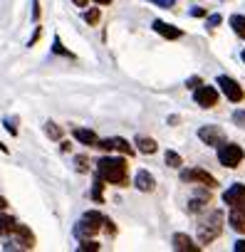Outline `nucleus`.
Instances as JSON below:
<instances>
[{"instance_id": "obj_27", "label": "nucleus", "mask_w": 245, "mask_h": 252, "mask_svg": "<svg viewBox=\"0 0 245 252\" xmlns=\"http://www.w3.org/2000/svg\"><path fill=\"white\" fill-rule=\"evenodd\" d=\"M77 171H79V173H84V171H87V158H84V156H79V158H77Z\"/></svg>"}, {"instance_id": "obj_10", "label": "nucleus", "mask_w": 245, "mask_h": 252, "mask_svg": "<svg viewBox=\"0 0 245 252\" xmlns=\"http://www.w3.org/2000/svg\"><path fill=\"white\" fill-rule=\"evenodd\" d=\"M97 149L119 151V154H124V156H132V154H134V149H132L129 141H124V139H99V141H97Z\"/></svg>"}, {"instance_id": "obj_9", "label": "nucleus", "mask_w": 245, "mask_h": 252, "mask_svg": "<svg viewBox=\"0 0 245 252\" xmlns=\"http://www.w3.org/2000/svg\"><path fill=\"white\" fill-rule=\"evenodd\" d=\"M223 203L230 205V208H245V186H240V183L230 186L223 193Z\"/></svg>"}, {"instance_id": "obj_22", "label": "nucleus", "mask_w": 245, "mask_h": 252, "mask_svg": "<svg viewBox=\"0 0 245 252\" xmlns=\"http://www.w3.org/2000/svg\"><path fill=\"white\" fill-rule=\"evenodd\" d=\"M183 161H181V156L176 154V151H166V166H171V168H178Z\"/></svg>"}, {"instance_id": "obj_32", "label": "nucleus", "mask_w": 245, "mask_h": 252, "mask_svg": "<svg viewBox=\"0 0 245 252\" xmlns=\"http://www.w3.org/2000/svg\"><path fill=\"white\" fill-rule=\"evenodd\" d=\"M40 35H42V28H35V35H33V40H30V47H33V45L40 40Z\"/></svg>"}, {"instance_id": "obj_14", "label": "nucleus", "mask_w": 245, "mask_h": 252, "mask_svg": "<svg viewBox=\"0 0 245 252\" xmlns=\"http://www.w3.org/2000/svg\"><path fill=\"white\" fill-rule=\"evenodd\" d=\"M134 186H137L141 193H151L154 186H156V181H154V176H151L149 171H139L137 178H134Z\"/></svg>"}, {"instance_id": "obj_29", "label": "nucleus", "mask_w": 245, "mask_h": 252, "mask_svg": "<svg viewBox=\"0 0 245 252\" xmlns=\"http://www.w3.org/2000/svg\"><path fill=\"white\" fill-rule=\"evenodd\" d=\"M151 3H156V5H161V8H171L176 0H151Z\"/></svg>"}, {"instance_id": "obj_15", "label": "nucleus", "mask_w": 245, "mask_h": 252, "mask_svg": "<svg viewBox=\"0 0 245 252\" xmlns=\"http://www.w3.org/2000/svg\"><path fill=\"white\" fill-rule=\"evenodd\" d=\"M74 139H77L79 144H84V146H97V141H99L92 129H79V126L74 129Z\"/></svg>"}, {"instance_id": "obj_6", "label": "nucleus", "mask_w": 245, "mask_h": 252, "mask_svg": "<svg viewBox=\"0 0 245 252\" xmlns=\"http://www.w3.org/2000/svg\"><path fill=\"white\" fill-rule=\"evenodd\" d=\"M181 181H186V183H203L206 188H215V186H218V181H215L208 171H201V168L181 171Z\"/></svg>"}, {"instance_id": "obj_7", "label": "nucleus", "mask_w": 245, "mask_h": 252, "mask_svg": "<svg viewBox=\"0 0 245 252\" xmlns=\"http://www.w3.org/2000/svg\"><path fill=\"white\" fill-rule=\"evenodd\" d=\"M193 99H196V104H198V106H203V109H210V106H215V101H218V92H215V87L201 84V87H196V92H193Z\"/></svg>"}, {"instance_id": "obj_23", "label": "nucleus", "mask_w": 245, "mask_h": 252, "mask_svg": "<svg viewBox=\"0 0 245 252\" xmlns=\"http://www.w3.org/2000/svg\"><path fill=\"white\" fill-rule=\"evenodd\" d=\"M79 250H82V252H97V250H99V245H97L94 240H89V237H84V240L79 242Z\"/></svg>"}, {"instance_id": "obj_30", "label": "nucleus", "mask_w": 245, "mask_h": 252, "mask_svg": "<svg viewBox=\"0 0 245 252\" xmlns=\"http://www.w3.org/2000/svg\"><path fill=\"white\" fill-rule=\"evenodd\" d=\"M33 5H35V10H33V20L37 23V20H40V3H37V0H33Z\"/></svg>"}, {"instance_id": "obj_11", "label": "nucleus", "mask_w": 245, "mask_h": 252, "mask_svg": "<svg viewBox=\"0 0 245 252\" xmlns=\"http://www.w3.org/2000/svg\"><path fill=\"white\" fill-rule=\"evenodd\" d=\"M15 235H18V247H23V250H33L35 247V235H33V230L28 227V225H20L18 222V227H15Z\"/></svg>"}, {"instance_id": "obj_37", "label": "nucleus", "mask_w": 245, "mask_h": 252, "mask_svg": "<svg viewBox=\"0 0 245 252\" xmlns=\"http://www.w3.org/2000/svg\"><path fill=\"white\" fill-rule=\"evenodd\" d=\"M5 208H8V200H5L3 195H0V210H5Z\"/></svg>"}, {"instance_id": "obj_35", "label": "nucleus", "mask_w": 245, "mask_h": 252, "mask_svg": "<svg viewBox=\"0 0 245 252\" xmlns=\"http://www.w3.org/2000/svg\"><path fill=\"white\" fill-rule=\"evenodd\" d=\"M235 252H245V240H238L235 242Z\"/></svg>"}, {"instance_id": "obj_12", "label": "nucleus", "mask_w": 245, "mask_h": 252, "mask_svg": "<svg viewBox=\"0 0 245 252\" xmlns=\"http://www.w3.org/2000/svg\"><path fill=\"white\" fill-rule=\"evenodd\" d=\"M174 250H178V252H198V250H201V245H196L188 235L176 232V235H174Z\"/></svg>"}, {"instance_id": "obj_18", "label": "nucleus", "mask_w": 245, "mask_h": 252, "mask_svg": "<svg viewBox=\"0 0 245 252\" xmlns=\"http://www.w3.org/2000/svg\"><path fill=\"white\" fill-rule=\"evenodd\" d=\"M137 149L141 151V154H156V141L154 139H146V136H137Z\"/></svg>"}, {"instance_id": "obj_25", "label": "nucleus", "mask_w": 245, "mask_h": 252, "mask_svg": "<svg viewBox=\"0 0 245 252\" xmlns=\"http://www.w3.org/2000/svg\"><path fill=\"white\" fill-rule=\"evenodd\" d=\"M52 52H55V55H67V57H72V52L65 50V45H62L60 37H55V42H52Z\"/></svg>"}, {"instance_id": "obj_24", "label": "nucleus", "mask_w": 245, "mask_h": 252, "mask_svg": "<svg viewBox=\"0 0 245 252\" xmlns=\"http://www.w3.org/2000/svg\"><path fill=\"white\" fill-rule=\"evenodd\" d=\"M84 20H87L89 25H97V23H99V8H92V10H87V13H84Z\"/></svg>"}, {"instance_id": "obj_26", "label": "nucleus", "mask_w": 245, "mask_h": 252, "mask_svg": "<svg viewBox=\"0 0 245 252\" xmlns=\"http://www.w3.org/2000/svg\"><path fill=\"white\" fill-rule=\"evenodd\" d=\"M15 124H18V119H5V126H8V131H10L13 136H18V126H15Z\"/></svg>"}, {"instance_id": "obj_38", "label": "nucleus", "mask_w": 245, "mask_h": 252, "mask_svg": "<svg viewBox=\"0 0 245 252\" xmlns=\"http://www.w3.org/2000/svg\"><path fill=\"white\" fill-rule=\"evenodd\" d=\"M94 3H97V5H109L111 0H94Z\"/></svg>"}, {"instance_id": "obj_36", "label": "nucleus", "mask_w": 245, "mask_h": 252, "mask_svg": "<svg viewBox=\"0 0 245 252\" xmlns=\"http://www.w3.org/2000/svg\"><path fill=\"white\" fill-rule=\"evenodd\" d=\"M72 3H74L77 8H87V3H89V0H72Z\"/></svg>"}, {"instance_id": "obj_31", "label": "nucleus", "mask_w": 245, "mask_h": 252, "mask_svg": "<svg viewBox=\"0 0 245 252\" xmlns=\"http://www.w3.org/2000/svg\"><path fill=\"white\" fill-rule=\"evenodd\" d=\"M215 25H220V15H210L208 18V28H215Z\"/></svg>"}, {"instance_id": "obj_34", "label": "nucleus", "mask_w": 245, "mask_h": 252, "mask_svg": "<svg viewBox=\"0 0 245 252\" xmlns=\"http://www.w3.org/2000/svg\"><path fill=\"white\" fill-rule=\"evenodd\" d=\"M191 15H193V18H203V15H206V10H201V8H193V10H191Z\"/></svg>"}, {"instance_id": "obj_4", "label": "nucleus", "mask_w": 245, "mask_h": 252, "mask_svg": "<svg viewBox=\"0 0 245 252\" xmlns=\"http://www.w3.org/2000/svg\"><path fill=\"white\" fill-rule=\"evenodd\" d=\"M243 156L245 154H243V149L238 144H220V149H218V161L225 168H238L240 161H243Z\"/></svg>"}, {"instance_id": "obj_2", "label": "nucleus", "mask_w": 245, "mask_h": 252, "mask_svg": "<svg viewBox=\"0 0 245 252\" xmlns=\"http://www.w3.org/2000/svg\"><path fill=\"white\" fill-rule=\"evenodd\" d=\"M220 230H223V213H220V210H213V213L198 225V242H201V245L213 242V240L220 235Z\"/></svg>"}, {"instance_id": "obj_1", "label": "nucleus", "mask_w": 245, "mask_h": 252, "mask_svg": "<svg viewBox=\"0 0 245 252\" xmlns=\"http://www.w3.org/2000/svg\"><path fill=\"white\" fill-rule=\"evenodd\" d=\"M97 173L106 181V183H124L127 181V161L124 158H99L97 163Z\"/></svg>"}, {"instance_id": "obj_13", "label": "nucleus", "mask_w": 245, "mask_h": 252, "mask_svg": "<svg viewBox=\"0 0 245 252\" xmlns=\"http://www.w3.org/2000/svg\"><path fill=\"white\" fill-rule=\"evenodd\" d=\"M154 30H156L159 35H164L166 40H178V37L183 35L178 28H174V25H169V23H164V20H154Z\"/></svg>"}, {"instance_id": "obj_40", "label": "nucleus", "mask_w": 245, "mask_h": 252, "mask_svg": "<svg viewBox=\"0 0 245 252\" xmlns=\"http://www.w3.org/2000/svg\"><path fill=\"white\" fill-rule=\"evenodd\" d=\"M243 62H245V50H243Z\"/></svg>"}, {"instance_id": "obj_39", "label": "nucleus", "mask_w": 245, "mask_h": 252, "mask_svg": "<svg viewBox=\"0 0 245 252\" xmlns=\"http://www.w3.org/2000/svg\"><path fill=\"white\" fill-rule=\"evenodd\" d=\"M0 151H3V154H8V146H5L3 141H0Z\"/></svg>"}, {"instance_id": "obj_16", "label": "nucleus", "mask_w": 245, "mask_h": 252, "mask_svg": "<svg viewBox=\"0 0 245 252\" xmlns=\"http://www.w3.org/2000/svg\"><path fill=\"white\" fill-rule=\"evenodd\" d=\"M228 220H230L233 230H238V232H245V208H233Z\"/></svg>"}, {"instance_id": "obj_19", "label": "nucleus", "mask_w": 245, "mask_h": 252, "mask_svg": "<svg viewBox=\"0 0 245 252\" xmlns=\"http://www.w3.org/2000/svg\"><path fill=\"white\" fill-rule=\"evenodd\" d=\"M45 134H47L52 141H60V139H62V126H57L55 121H47V124H45Z\"/></svg>"}, {"instance_id": "obj_20", "label": "nucleus", "mask_w": 245, "mask_h": 252, "mask_svg": "<svg viewBox=\"0 0 245 252\" xmlns=\"http://www.w3.org/2000/svg\"><path fill=\"white\" fill-rule=\"evenodd\" d=\"M230 25H233V30H235L240 37H245V18H243V15H233V18H230Z\"/></svg>"}, {"instance_id": "obj_21", "label": "nucleus", "mask_w": 245, "mask_h": 252, "mask_svg": "<svg viewBox=\"0 0 245 252\" xmlns=\"http://www.w3.org/2000/svg\"><path fill=\"white\" fill-rule=\"evenodd\" d=\"M102 190H104V178L97 173V181H94V188H92V198L94 200H102Z\"/></svg>"}, {"instance_id": "obj_3", "label": "nucleus", "mask_w": 245, "mask_h": 252, "mask_svg": "<svg viewBox=\"0 0 245 252\" xmlns=\"http://www.w3.org/2000/svg\"><path fill=\"white\" fill-rule=\"evenodd\" d=\"M104 215L102 213H97V210H89V213H84V218L74 225V235L79 237V240H84V237H94L99 230H102V225H104Z\"/></svg>"}, {"instance_id": "obj_28", "label": "nucleus", "mask_w": 245, "mask_h": 252, "mask_svg": "<svg viewBox=\"0 0 245 252\" xmlns=\"http://www.w3.org/2000/svg\"><path fill=\"white\" fill-rule=\"evenodd\" d=\"M233 119H235V124L245 126V111H235V114H233Z\"/></svg>"}, {"instance_id": "obj_5", "label": "nucleus", "mask_w": 245, "mask_h": 252, "mask_svg": "<svg viewBox=\"0 0 245 252\" xmlns=\"http://www.w3.org/2000/svg\"><path fill=\"white\" fill-rule=\"evenodd\" d=\"M218 87H220V89H223V94H225L230 101H235V104L245 99V92H243V87H240L235 79L225 77V74H220V77H218Z\"/></svg>"}, {"instance_id": "obj_17", "label": "nucleus", "mask_w": 245, "mask_h": 252, "mask_svg": "<svg viewBox=\"0 0 245 252\" xmlns=\"http://www.w3.org/2000/svg\"><path fill=\"white\" fill-rule=\"evenodd\" d=\"M15 227H18V220L15 218H10V215H0V235H13L15 232Z\"/></svg>"}, {"instance_id": "obj_33", "label": "nucleus", "mask_w": 245, "mask_h": 252, "mask_svg": "<svg viewBox=\"0 0 245 252\" xmlns=\"http://www.w3.org/2000/svg\"><path fill=\"white\" fill-rule=\"evenodd\" d=\"M201 84H203V82H201L198 77H191V79H188V87H193V89H196V87H201Z\"/></svg>"}, {"instance_id": "obj_8", "label": "nucleus", "mask_w": 245, "mask_h": 252, "mask_svg": "<svg viewBox=\"0 0 245 252\" xmlns=\"http://www.w3.org/2000/svg\"><path fill=\"white\" fill-rule=\"evenodd\" d=\"M198 139L203 144H208V146H220L225 141V134H223V129H218V126H201Z\"/></svg>"}]
</instances>
